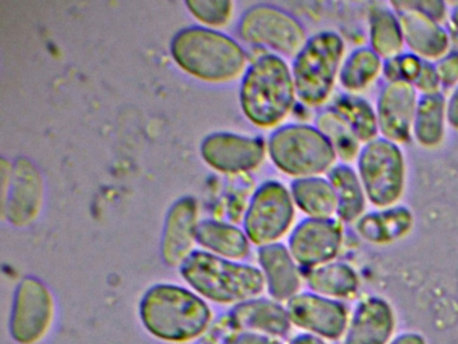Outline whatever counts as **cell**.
Returning <instances> with one entry per match:
<instances>
[{
	"instance_id": "6da1fadb",
	"label": "cell",
	"mask_w": 458,
	"mask_h": 344,
	"mask_svg": "<svg viewBox=\"0 0 458 344\" xmlns=\"http://www.w3.org/2000/svg\"><path fill=\"white\" fill-rule=\"evenodd\" d=\"M139 319L144 330L157 340L189 344L208 332L214 314L208 301L190 288L160 282L141 296Z\"/></svg>"
},
{
	"instance_id": "7a4b0ae2",
	"label": "cell",
	"mask_w": 458,
	"mask_h": 344,
	"mask_svg": "<svg viewBox=\"0 0 458 344\" xmlns=\"http://www.w3.org/2000/svg\"><path fill=\"white\" fill-rule=\"evenodd\" d=\"M170 56L182 72L213 85L234 82L249 67L248 53L235 38L203 26L179 30L171 38Z\"/></svg>"
},
{
	"instance_id": "3957f363",
	"label": "cell",
	"mask_w": 458,
	"mask_h": 344,
	"mask_svg": "<svg viewBox=\"0 0 458 344\" xmlns=\"http://www.w3.org/2000/svg\"><path fill=\"white\" fill-rule=\"evenodd\" d=\"M296 99L292 67L276 54L257 56L241 78V112L257 128L277 129L291 115Z\"/></svg>"
},
{
	"instance_id": "277c9868",
	"label": "cell",
	"mask_w": 458,
	"mask_h": 344,
	"mask_svg": "<svg viewBox=\"0 0 458 344\" xmlns=\"http://www.w3.org/2000/svg\"><path fill=\"white\" fill-rule=\"evenodd\" d=\"M179 274L190 289L218 305H238L262 295L267 284L261 269L194 250L182 263Z\"/></svg>"
},
{
	"instance_id": "5b68a950",
	"label": "cell",
	"mask_w": 458,
	"mask_h": 344,
	"mask_svg": "<svg viewBox=\"0 0 458 344\" xmlns=\"http://www.w3.org/2000/svg\"><path fill=\"white\" fill-rule=\"evenodd\" d=\"M267 155L276 168L294 179L321 176L336 164L329 140L316 126L286 124L272 132Z\"/></svg>"
},
{
	"instance_id": "8992f818",
	"label": "cell",
	"mask_w": 458,
	"mask_h": 344,
	"mask_svg": "<svg viewBox=\"0 0 458 344\" xmlns=\"http://www.w3.org/2000/svg\"><path fill=\"white\" fill-rule=\"evenodd\" d=\"M344 50L337 32L320 31L308 38L292 64L297 99L302 104L316 108L328 101L339 80Z\"/></svg>"
},
{
	"instance_id": "52a82bcc",
	"label": "cell",
	"mask_w": 458,
	"mask_h": 344,
	"mask_svg": "<svg viewBox=\"0 0 458 344\" xmlns=\"http://www.w3.org/2000/svg\"><path fill=\"white\" fill-rule=\"evenodd\" d=\"M237 34L242 42L283 58H294L308 40L307 30L296 16L267 3L243 11L238 19Z\"/></svg>"
},
{
	"instance_id": "ba28073f",
	"label": "cell",
	"mask_w": 458,
	"mask_h": 344,
	"mask_svg": "<svg viewBox=\"0 0 458 344\" xmlns=\"http://www.w3.org/2000/svg\"><path fill=\"white\" fill-rule=\"evenodd\" d=\"M356 160L367 201L379 209L395 206L406 187V163L399 144L377 137L361 147Z\"/></svg>"
},
{
	"instance_id": "9c48e42d",
	"label": "cell",
	"mask_w": 458,
	"mask_h": 344,
	"mask_svg": "<svg viewBox=\"0 0 458 344\" xmlns=\"http://www.w3.org/2000/svg\"><path fill=\"white\" fill-rule=\"evenodd\" d=\"M296 204L291 190L278 180L261 183L251 195L243 215V230L256 246L277 244L291 231Z\"/></svg>"
},
{
	"instance_id": "30bf717a",
	"label": "cell",
	"mask_w": 458,
	"mask_h": 344,
	"mask_svg": "<svg viewBox=\"0 0 458 344\" xmlns=\"http://www.w3.org/2000/svg\"><path fill=\"white\" fill-rule=\"evenodd\" d=\"M55 300L52 290L37 277L18 282L13 296L9 331L17 344H38L52 330Z\"/></svg>"
},
{
	"instance_id": "8fae6325",
	"label": "cell",
	"mask_w": 458,
	"mask_h": 344,
	"mask_svg": "<svg viewBox=\"0 0 458 344\" xmlns=\"http://www.w3.org/2000/svg\"><path fill=\"white\" fill-rule=\"evenodd\" d=\"M199 153L206 166L219 174H250L264 164L267 142L262 137L214 132L202 140Z\"/></svg>"
},
{
	"instance_id": "7c38bea8",
	"label": "cell",
	"mask_w": 458,
	"mask_h": 344,
	"mask_svg": "<svg viewBox=\"0 0 458 344\" xmlns=\"http://www.w3.org/2000/svg\"><path fill=\"white\" fill-rule=\"evenodd\" d=\"M343 245L340 220L305 218L292 230L288 249L301 268L312 269L332 262Z\"/></svg>"
},
{
	"instance_id": "4fadbf2b",
	"label": "cell",
	"mask_w": 458,
	"mask_h": 344,
	"mask_svg": "<svg viewBox=\"0 0 458 344\" xmlns=\"http://www.w3.org/2000/svg\"><path fill=\"white\" fill-rule=\"evenodd\" d=\"M45 183L38 167L28 158L13 163L12 180L6 199L2 201V218L15 228H28L41 214Z\"/></svg>"
},
{
	"instance_id": "5bb4252c",
	"label": "cell",
	"mask_w": 458,
	"mask_h": 344,
	"mask_svg": "<svg viewBox=\"0 0 458 344\" xmlns=\"http://www.w3.org/2000/svg\"><path fill=\"white\" fill-rule=\"evenodd\" d=\"M199 222V203L194 196H182L171 204L160 238V255L165 265L179 269L194 253Z\"/></svg>"
},
{
	"instance_id": "9a60e30c",
	"label": "cell",
	"mask_w": 458,
	"mask_h": 344,
	"mask_svg": "<svg viewBox=\"0 0 458 344\" xmlns=\"http://www.w3.org/2000/svg\"><path fill=\"white\" fill-rule=\"evenodd\" d=\"M418 99L417 89L411 83L394 81L383 86L375 108L382 137L396 144L410 142Z\"/></svg>"
},
{
	"instance_id": "2e32d148",
	"label": "cell",
	"mask_w": 458,
	"mask_h": 344,
	"mask_svg": "<svg viewBox=\"0 0 458 344\" xmlns=\"http://www.w3.org/2000/svg\"><path fill=\"white\" fill-rule=\"evenodd\" d=\"M292 324L307 332L336 339L344 332L348 322L345 306L334 298L313 292H302L286 304Z\"/></svg>"
},
{
	"instance_id": "e0dca14e",
	"label": "cell",
	"mask_w": 458,
	"mask_h": 344,
	"mask_svg": "<svg viewBox=\"0 0 458 344\" xmlns=\"http://www.w3.org/2000/svg\"><path fill=\"white\" fill-rule=\"evenodd\" d=\"M391 5L395 8L401 22L404 45L412 54L423 61L431 62L439 61L449 53V34L441 23L406 7L401 2L393 3Z\"/></svg>"
},
{
	"instance_id": "ac0fdd59",
	"label": "cell",
	"mask_w": 458,
	"mask_h": 344,
	"mask_svg": "<svg viewBox=\"0 0 458 344\" xmlns=\"http://www.w3.org/2000/svg\"><path fill=\"white\" fill-rule=\"evenodd\" d=\"M226 317L235 332L248 331L277 339L288 335L292 325L285 306L267 298L257 297L238 304L227 312Z\"/></svg>"
},
{
	"instance_id": "d6986e66",
	"label": "cell",
	"mask_w": 458,
	"mask_h": 344,
	"mask_svg": "<svg viewBox=\"0 0 458 344\" xmlns=\"http://www.w3.org/2000/svg\"><path fill=\"white\" fill-rule=\"evenodd\" d=\"M259 269L265 277L267 292L273 300L289 301L299 295L301 288V274L299 263L284 244H272L261 246L257 252Z\"/></svg>"
},
{
	"instance_id": "ffe728a7",
	"label": "cell",
	"mask_w": 458,
	"mask_h": 344,
	"mask_svg": "<svg viewBox=\"0 0 458 344\" xmlns=\"http://www.w3.org/2000/svg\"><path fill=\"white\" fill-rule=\"evenodd\" d=\"M393 330L390 304L380 297H369L356 306L344 344H386Z\"/></svg>"
},
{
	"instance_id": "44dd1931",
	"label": "cell",
	"mask_w": 458,
	"mask_h": 344,
	"mask_svg": "<svg viewBox=\"0 0 458 344\" xmlns=\"http://www.w3.org/2000/svg\"><path fill=\"white\" fill-rule=\"evenodd\" d=\"M414 228V215L404 206H393L367 212L355 222V230L372 245H390L404 238Z\"/></svg>"
},
{
	"instance_id": "7402d4cb",
	"label": "cell",
	"mask_w": 458,
	"mask_h": 344,
	"mask_svg": "<svg viewBox=\"0 0 458 344\" xmlns=\"http://www.w3.org/2000/svg\"><path fill=\"white\" fill-rule=\"evenodd\" d=\"M197 244L205 252L226 260H246L250 254L251 242L243 228L218 219L200 220Z\"/></svg>"
},
{
	"instance_id": "603a6c76",
	"label": "cell",
	"mask_w": 458,
	"mask_h": 344,
	"mask_svg": "<svg viewBox=\"0 0 458 344\" xmlns=\"http://www.w3.org/2000/svg\"><path fill=\"white\" fill-rule=\"evenodd\" d=\"M297 209L308 218L329 219L337 211V199L328 177L310 176L294 179L291 188Z\"/></svg>"
},
{
	"instance_id": "cb8c5ba5",
	"label": "cell",
	"mask_w": 458,
	"mask_h": 344,
	"mask_svg": "<svg viewBox=\"0 0 458 344\" xmlns=\"http://www.w3.org/2000/svg\"><path fill=\"white\" fill-rule=\"evenodd\" d=\"M328 180L337 199L336 215L342 222L355 223L366 210L367 196L358 172L348 164H335Z\"/></svg>"
},
{
	"instance_id": "d4e9b609",
	"label": "cell",
	"mask_w": 458,
	"mask_h": 344,
	"mask_svg": "<svg viewBox=\"0 0 458 344\" xmlns=\"http://www.w3.org/2000/svg\"><path fill=\"white\" fill-rule=\"evenodd\" d=\"M446 99L444 94H425L418 99L412 136L423 148L438 147L446 133Z\"/></svg>"
},
{
	"instance_id": "484cf974",
	"label": "cell",
	"mask_w": 458,
	"mask_h": 344,
	"mask_svg": "<svg viewBox=\"0 0 458 344\" xmlns=\"http://www.w3.org/2000/svg\"><path fill=\"white\" fill-rule=\"evenodd\" d=\"M369 47L383 59L395 58L403 53L404 38L398 15L390 8L377 5L369 15Z\"/></svg>"
},
{
	"instance_id": "4316f807",
	"label": "cell",
	"mask_w": 458,
	"mask_h": 344,
	"mask_svg": "<svg viewBox=\"0 0 458 344\" xmlns=\"http://www.w3.org/2000/svg\"><path fill=\"white\" fill-rule=\"evenodd\" d=\"M307 284L316 295L328 298L352 297L359 289V277L347 263L328 262L308 271Z\"/></svg>"
},
{
	"instance_id": "83f0119b",
	"label": "cell",
	"mask_w": 458,
	"mask_h": 344,
	"mask_svg": "<svg viewBox=\"0 0 458 344\" xmlns=\"http://www.w3.org/2000/svg\"><path fill=\"white\" fill-rule=\"evenodd\" d=\"M383 74V59L371 47L351 51L340 67L339 82L350 94L369 89Z\"/></svg>"
},
{
	"instance_id": "f1b7e54d",
	"label": "cell",
	"mask_w": 458,
	"mask_h": 344,
	"mask_svg": "<svg viewBox=\"0 0 458 344\" xmlns=\"http://www.w3.org/2000/svg\"><path fill=\"white\" fill-rule=\"evenodd\" d=\"M331 109L335 110L350 125L361 144H367V142L377 139V133H379L377 110L367 99H361L356 94H343L335 99Z\"/></svg>"
},
{
	"instance_id": "f546056e",
	"label": "cell",
	"mask_w": 458,
	"mask_h": 344,
	"mask_svg": "<svg viewBox=\"0 0 458 344\" xmlns=\"http://www.w3.org/2000/svg\"><path fill=\"white\" fill-rule=\"evenodd\" d=\"M316 128L329 140L337 159L347 164L358 159L361 142L347 123L335 110H324L316 118Z\"/></svg>"
},
{
	"instance_id": "4dcf8cb0",
	"label": "cell",
	"mask_w": 458,
	"mask_h": 344,
	"mask_svg": "<svg viewBox=\"0 0 458 344\" xmlns=\"http://www.w3.org/2000/svg\"><path fill=\"white\" fill-rule=\"evenodd\" d=\"M184 5L208 29H224L234 16V3L230 0H189Z\"/></svg>"
},
{
	"instance_id": "1f68e13d",
	"label": "cell",
	"mask_w": 458,
	"mask_h": 344,
	"mask_svg": "<svg viewBox=\"0 0 458 344\" xmlns=\"http://www.w3.org/2000/svg\"><path fill=\"white\" fill-rule=\"evenodd\" d=\"M423 59L412 53H402L395 58L383 61V75L387 82L404 81L414 85L420 77L423 66Z\"/></svg>"
},
{
	"instance_id": "d6a6232c",
	"label": "cell",
	"mask_w": 458,
	"mask_h": 344,
	"mask_svg": "<svg viewBox=\"0 0 458 344\" xmlns=\"http://www.w3.org/2000/svg\"><path fill=\"white\" fill-rule=\"evenodd\" d=\"M412 86L417 89V91L422 93V96L441 93V80H439L438 72H437L436 64L433 62H423L420 77L417 78Z\"/></svg>"
},
{
	"instance_id": "836d02e7",
	"label": "cell",
	"mask_w": 458,
	"mask_h": 344,
	"mask_svg": "<svg viewBox=\"0 0 458 344\" xmlns=\"http://www.w3.org/2000/svg\"><path fill=\"white\" fill-rule=\"evenodd\" d=\"M437 72H438L439 80L445 88H453L458 86V51L447 53L444 58L437 61Z\"/></svg>"
},
{
	"instance_id": "e575fe53",
	"label": "cell",
	"mask_w": 458,
	"mask_h": 344,
	"mask_svg": "<svg viewBox=\"0 0 458 344\" xmlns=\"http://www.w3.org/2000/svg\"><path fill=\"white\" fill-rule=\"evenodd\" d=\"M235 332L227 320L226 314H222L219 319L214 320L208 332L198 340L197 344H226L227 339Z\"/></svg>"
},
{
	"instance_id": "d590c367",
	"label": "cell",
	"mask_w": 458,
	"mask_h": 344,
	"mask_svg": "<svg viewBox=\"0 0 458 344\" xmlns=\"http://www.w3.org/2000/svg\"><path fill=\"white\" fill-rule=\"evenodd\" d=\"M406 7L412 8L433 21L442 23L447 15V7L444 2L438 0H420V2H401Z\"/></svg>"
},
{
	"instance_id": "8d00e7d4",
	"label": "cell",
	"mask_w": 458,
	"mask_h": 344,
	"mask_svg": "<svg viewBox=\"0 0 458 344\" xmlns=\"http://www.w3.org/2000/svg\"><path fill=\"white\" fill-rule=\"evenodd\" d=\"M226 344H283L280 339L273 336L262 335V333L238 331L227 339Z\"/></svg>"
},
{
	"instance_id": "74e56055",
	"label": "cell",
	"mask_w": 458,
	"mask_h": 344,
	"mask_svg": "<svg viewBox=\"0 0 458 344\" xmlns=\"http://www.w3.org/2000/svg\"><path fill=\"white\" fill-rule=\"evenodd\" d=\"M447 124L452 126L454 131H458V86L450 94L446 102Z\"/></svg>"
},
{
	"instance_id": "f35d334b",
	"label": "cell",
	"mask_w": 458,
	"mask_h": 344,
	"mask_svg": "<svg viewBox=\"0 0 458 344\" xmlns=\"http://www.w3.org/2000/svg\"><path fill=\"white\" fill-rule=\"evenodd\" d=\"M391 344H426L423 340L422 336L417 335V333H404V335L399 336Z\"/></svg>"
},
{
	"instance_id": "ab89813d",
	"label": "cell",
	"mask_w": 458,
	"mask_h": 344,
	"mask_svg": "<svg viewBox=\"0 0 458 344\" xmlns=\"http://www.w3.org/2000/svg\"><path fill=\"white\" fill-rule=\"evenodd\" d=\"M291 344H326L321 340L318 336L312 335V333H301L292 339Z\"/></svg>"
},
{
	"instance_id": "60d3db41",
	"label": "cell",
	"mask_w": 458,
	"mask_h": 344,
	"mask_svg": "<svg viewBox=\"0 0 458 344\" xmlns=\"http://www.w3.org/2000/svg\"><path fill=\"white\" fill-rule=\"evenodd\" d=\"M450 21H452L453 26H454L458 32V5L453 8L452 13H450Z\"/></svg>"
}]
</instances>
